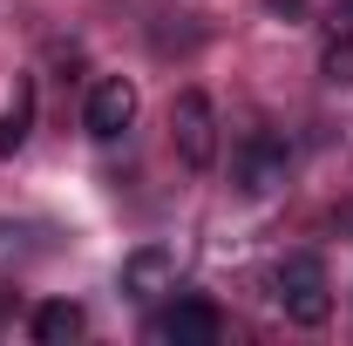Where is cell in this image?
I'll use <instances>...</instances> for the list:
<instances>
[{
    "instance_id": "1",
    "label": "cell",
    "mask_w": 353,
    "mask_h": 346,
    "mask_svg": "<svg viewBox=\"0 0 353 346\" xmlns=\"http://www.w3.org/2000/svg\"><path fill=\"white\" fill-rule=\"evenodd\" d=\"M279 285V305L292 326H326L333 319V278H326V258L319 252H292V258L272 272Z\"/></svg>"
},
{
    "instance_id": "7",
    "label": "cell",
    "mask_w": 353,
    "mask_h": 346,
    "mask_svg": "<svg viewBox=\"0 0 353 346\" xmlns=\"http://www.w3.org/2000/svg\"><path fill=\"white\" fill-rule=\"evenodd\" d=\"M28 136H34V82L21 75L14 95H7V109H0V156H21Z\"/></svg>"
},
{
    "instance_id": "12",
    "label": "cell",
    "mask_w": 353,
    "mask_h": 346,
    "mask_svg": "<svg viewBox=\"0 0 353 346\" xmlns=\"http://www.w3.org/2000/svg\"><path fill=\"white\" fill-rule=\"evenodd\" d=\"M333 231H340V238L353 245V204H340V211H333Z\"/></svg>"
},
{
    "instance_id": "10",
    "label": "cell",
    "mask_w": 353,
    "mask_h": 346,
    "mask_svg": "<svg viewBox=\"0 0 353 346\" xmlns=\"http://www.w3.org/2000/svg\"><path fill=\"white\" fill-rule=\"evenodd\" d=\"M326 34H353V0H333L326 7Z\"/></svg>"
},
{
    "instance_id": "5",
    "label": "cell",
    "mask_w": 353,
    "mask_h": 346,
    "mask_svg": "<svg viewBox=\"0 0 353 346\" xmlns=\"http://www.w3.org/2000/svg\"><path fill=\"white\" fill-rule=\"evenodd\" d=\"M82 123H88V136H95V143H116V136L136 123V82H130V75H102V82L88 88Z\"/></svg>"
},
{
    "instance_id": "8",
    "label": "cell",
    "mask_w": 353,
    "mask_h": 346,
    "mask_svg": "<svg viewBox=\"0 0 353 346\" xmlns=\"http://www.w3.org/2000/svg\"><path fill=\"white\" fill-rule=\"evenodd\" d=\"M82 333H88V312L75 299L34 305V340H41V346H68V340H82Z\"/></svg>"
},
{
    "instance_id": "6",
    "label": "cell",
    "mask_w": 353,
    "mask_h": 346,
    "mask_svg": "<svg viewBox=\"0 0 353 346\" xmlns=\"http://www.w3.org/2000/svg\"><path fill=\"white\" fill-rule=\"evenodd\" d=\"M176 292V252L170 245H136L130 258H123V299H163Z\"/></svg>"
},
{
    "instance_id": "2",
    "label": "cell",
    "mask_w": 353,
    "mask_h": 346,
    "mask_svg": "<svg viewBox=\"0 0 353 346\" xmlns=\"http://www.w3.org/2000/svg\"><path fill=\"white\" fill-rule=\"evenodd\" d=\"M170 150L183 170H211L218 163V109L204 88H183L170 102Z\"/></svg>"
},
{
    "instance_id": "11",
    "label": "cell",
    "mask_w": 353,
    "mask_h": 346,
    "mask_svg": "<svg viewBox=\"0 0 353 346\" xmlns=\"http://www.w3.org/2000/svg\"><path fill=\"white\" fill-rule=\"evenodd\" d=\"M265 7H272L279 21H299V14H306V0H265Z\"/></svg>"
},
{
    "instance_id": "9",
    "label": "cell",
    "mask_w": 353,
    "mask_h": 346,
    "mask_svg": "<svg viewBox=\"0 0 353 346\" xmlns=\"http://www.w3.org/2000/svg\"><path fill=\"white\" fill-rule=\"evenodd\" d=\"M319 82L353 88V34H326V48H319Z\"/></svg>"
},
{
    "instance_id": "4",
    "label": "cell",
    "mask_w": 353,
    "mask_h": 346,
    "mask_svg": "<svg viewBox=\"0 0 353 346\" xmlns=\"http://www.w3.org/2000/svg\"><path fill=\"white\" fill-rule=\"evenodd\" d=\"M143 333H150L157 346H211L224 333V319H218V305H211V299H190V292H183V299H170Z\"/></svg>"
},
{
    "instance_id": "3",
    "label": "cell",
    "mask_w": 353,
    "mask_h": 346,
    "mask_svg": "<svg viewBox=\"0 0 353 346\" xmlns=\"http://www.w3.org/2000/svg\"><path fill=\"white\" fill-rule=\"evenodd\" d=\"M285 176H292V143L279 130H252L238 143V156H231V183L245 190V197H272V190H285Z\"/></svg>"
}]
</instances>
